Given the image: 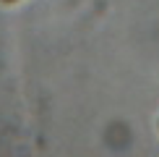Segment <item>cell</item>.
<instances>
[{"label":"cell","mask_w":159,"mask_h":157,"mask_svg":"<svg viewBox=\"0 0 159 157\" xmlns=\"http://www.w3.org/2000/svg\"><path fill=\"white\" fill-rule=\"evenodd\" d=\"M3 3H5V5H11V3H18V0H3Z\"/></svg>","instance_id":"cell-1"}]
</instances>
